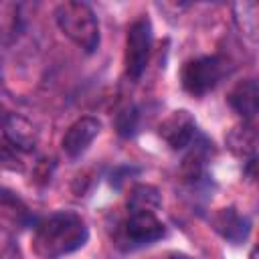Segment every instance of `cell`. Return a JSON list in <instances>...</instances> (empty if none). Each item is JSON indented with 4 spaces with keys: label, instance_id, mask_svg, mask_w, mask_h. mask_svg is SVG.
Listing matches in <instances>:
<instances>
[{
    "label": "cell",
    "instance_id": "6da1fadb",
    "mask_svg": "<svg viewBox=\"0 0 259 259\" xmlns=\"http://www.w3.org/2000/svg\"><path fill=\"white\" fill-rule=\"evenodd\" d=\"M89 239L85 221L73 210H59L45 217L32 235V251L40 259H61L81 249Z\"/></svg>",
    "mask_w": 259,
    "mask_h": 259
},
{
    "label": "cell",
    "instance_id": "7a4b0ae2",
    "mask_svg": "<svg viewBox=\"0 0 259 259\" xmlns=\"http://www.w3.org/2000/svg\"><path fill=\"white\" fill-rule=\"evenodd\" d=\"M57 24L61 32L71 38L85 53H93L99 45V24L97 16L85 2H63L55 10Z\"/></svg>",
    "mask_w": 259,
    "mask_h": 259
},
{
    "label": "cell",
    "instance_id": "3957f363",
    "mask_svg": "<svg viewBox=\"0 0 259 259\" xmlns=\"http://www.w3.org/2000/svg\"><path fill=\"white\" fill-rule=\"evenodd\" d=\"M152 49V24L146 16H140L134 20L125 34V53H123V65L125 73L132 79H138L150 59Z\"/></svg>",
    "mask_w": 259,
    "mask_h": 259
},
{
    "label": "cell",
    "instance_id": "277c9868",
    "mask_svg": "<svg viewBox=\"0 0 259 259\" xmlns=\"http://www.w3.org/2000/svg\"><path fill=\"white\" fill-rule=\"evenodd\" d=\"M225 75V65L219 57H198L184 63L180 79L190 95H204L219 85Z\"/></svg>",
    "mask_w": 259,
    "mask_h": 259
},
{
    "label": "cell",
    "instance_id": "5b68a950",
    "mask_svg": "<svg viewBox=\"0 0 259 259\" xmlns=\"http://www.w3.org/2000/svg\"><path fill=\"white\" fill-rule=\"evenodd\" d=\"M194 130H196V123L188 109H174L158 125L160 138L172 150H182L184 146H188L190 140L194 138Z\"/></svg>",
    "mask_w": 259,
    "mask_h": 259
},
{
    "label": "cell",
    "instance_id": "8992f818",
    "mask_svg": "<svg viewBox=\"0 0 259 259\" xmlns=\"http://www.w3.org/2000/svg\"><path fill=\"white\" fill-rule=\"evenodd\" d=\"M123 233L132 245H148L162 239L164 225L154 210H132L123 225Z\"/></svg>",
    "mask_w": 259,
    "mask_h": 259
},
{
    "label": "cell",
    "instance_id": "52a82bcc",
    "mask_svg": "<svg viewBox=\"0 0 259 259\" xmlns=\"http://www.w3.org/2000/svg\"><path fill=\"white\" fill-rule=\"evenodd\" d=\"M101 132V121L97 117L85 115L79 117L75 123L69 125V130L63 136V152L69 158H79L81 154L87 152V148L91 146V142L97 138V134Z\"/></svg>",
    "mask_w": 259,
    "mask_h": 259
},
{
    "label": "cell",
    "instance_id": "ba28073f",
    "mask_svg": "<svg viewBox=\"0 0 259 259\" xmlns=\"http://www.w3.org/2000/svg\"><path fill=\"white\" fill-rule=\"evenodd\" d=\"M210 225L212 229L229 243L233 245H239L247 239L249 235V221L245 217L239 214V210L235 206H225V208H219L212 219H210Z\"/></svg>",
    "mask_w": 259,
    "mask_h": 259
},
{
    "label": "cell",
    "instance_id": "9c48e42d",
    "mask_svg": "<svg viewBox=\"0 0 259 259\" xmlns=\"http://www.w3.org/2000/svg\"><path fill=\"white\" fill-rule=\"evenodd\" d=\"M4 142L16 152H28L36 144L32 123L16 113H4Z\"/></svg>",
    "mask_w": 259,
    "mask_h": 259
},
{
    "label": "cell",
    "instance_id": "30bf717a",
    "mask_svg": "<svg viewBox=\"0 0 259 259\" xmlns=\"http://www.w3.org/2000/svg\"><path fill=\"white\" fill-rule=\"evenodd\" d=\"M229 105L243 117H251L259 109V85L253 79L239 81L227 95Z\"/></svg>",
    "mask_w": 259,
    "mask_h": 259
},
{
    "label": "cell",
    "instance_id": "8fae6325",
    "mask_svg": "<svg viewBox=\"0 0 259 259\" xmlns=\"http://www.w3.org/2000/svg\"><path fill=\"white\" fill-rule=\"evenodd\" d=\"M233 8L239 28L249 38L259 40V2H239Z\"/></svg>",
    "mask_w": 259,
    "mask_h": 259
},
{
    "label": "cell",
    "instance_id": "7c38bea8",
    "mask_svg": "<svg viewBox=\"0 0 259 259\" xmlns=\"http://www.w3.org/2000/svg\"><path fill=\"white\" fill-rule=\"evenodd\" d=\"M158 204H160V194L154 186H148V184L134 186L127 196L130 210H154Z\"/></svg>",
    "mask_w": 259,
    "mask_h": 259
},
{
    "label": "cell",
    "instance_id": "4fadbf2b",
    "mask_svg": "<svg viewBox=\"0 0 259 259\" xmlns=\"http://www.w3.org/2000/svg\"><path fill=\"white\" fill-rule=\"evenodd\" d=\"M255 140H257V134L253 132L251 125H237L231 130V134L227 138L229 148L237 156H249L255 150Z\"/></svg>",
    "mask_w": 259,
    "mask_h": 259
},
{
    "label": "cell",
    "instance_id": "5bb4252c",
    "mask_svg": "<svg viewBox=\"0 0 259 259\" xmlns=\"http://www.w3.org/2000/svg\"><path fill=\"white\" fill-rule=\"evenodd\" d=\"M115 127L121 136H132L138 127V113L134 107H125L123 111L117 113V119H115Z\"/></svg>",
    "mask_w": 259,
    "mask_h": 259
},
{
    "label": "cell",
    "instance_id": "9a60e30c",
    "mask_svg": "<svg viewBox=\"0 0 259 259\" xmlns=\"http://www.w3.org/2000/svg\"><path fill=\"white\" fill-rule=\"evenodd\" d=\"M168 259H192L190 255H186V253H172Z\"/></svg>",
    "mask_w": 259,
    "mask_h": 259
},
{
    "label": "cell",
    "instance_id": "2e32d148",
    "mask_svg": "<svg viewBox=\"0 0 259 259\" xmlns=\"http://www.w3.org/2000/svg\"><path fill=\"white\" fill-rule=\"evenodd\" d=\"M249 259H259V243L251 249V253H249Z\"/></svg>",
    "mask_w": 259,
    "mask_h": 259
}]
</instances>
